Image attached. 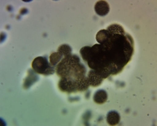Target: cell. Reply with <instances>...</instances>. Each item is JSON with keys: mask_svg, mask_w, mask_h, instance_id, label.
Here are the masks:
<instances>
[{"mask_svg": "<svg viewBox=\"0 0 157 126\" xmlns=\"http://www.w3.org/2000/svg\"><path fill=\"white\" fill-rule=\"evenodd\" d=\"M32 67L37 74L49 75L55 72V69L48 63L47 58L42 56L36 57L32 63Z\"/></svg>", "mask_w": 157, "mask_h": 126, "instance_id": "2", "label": "cell"}, {"mask_svg": "<svg viewBox=\"0 0 157 126\" xmlns=\"http://www.w3.org/2000/svg\"><path fill=\"white\" fill-rule=\"evenodd\" d=\"M110 35V32L107 30H101L98 31L96 35V40L100 43L102 44L107 41Z\"/></svg>", "mask_w": 157, "mask_h": 126, "instance_id": "10", "label": "cell"}, {"mask_svg": "<svg viewBox=\"0 0 157 126\" xmlns=\"http://www.w3.org/2000/svg\"><path fill=\"white\" fill-rule=\"evenodd\" d=\"M75 80L77 91H85L88 88V87L90 86L89 81H88V78L85 75L78 77V78L75 79Z\"/></svg>", "mask_w": 157, "mask_h": 126, "instance_id": "6", "label": "cell"}, {"mask_svg": "<svg viewBox=\"0 0 157 126\" xmlns=\"http://www.w3.org/2000/svg\"><path fill=\"white\" fill-rule=\"evenodd\" d=\"M71 48L68 45H62L59 46L58 49V52L60 53L63 57L71 55Z\"/></svg>", "mask_w": 157, "mask_h": 126, "instance_id": "12", "label": "cell"}, {"mask_svg": "<svg viewBox=\"0 0 157 126\" xmlns=\"http://www.w3.org/2000/svg\"><path fill=\"white\" fill-rule=\"evenodd\" d=\"M38 77L36 74L34 73L33 71L32 70H29L28 71V76L27 78L26 79L25 81H24V88H28L29 86L33 84L37 80Z\"/></svg>", "mask_w": 157, "mask_h": 126, "instance_id": "9", "label": "cell"}, {"mask_svg": "<svg viewBox=\"0 0 157 126\" xmlns=\"http://www.w3.org/2000/svg\"><path fill=\"white\" fill-rule=\"evenodd\" d=\"M87 78L88 81H89L90 85L93 87H96L101 84L103 80V77L98 72L94 71L91 69L88 73Z\"/></svg>", "mask_w": 157, "mask_h": 126, "instance_id": "4", "label": "cell"}, {"mask_svg": "<svg viewBox=\"0 0 157 126\" xmlns=\"http://www.w3.org/2000/svg\"><path fill=\"white\" fill-rule=\"evenodd\" d=\"M120 114L115 110H112L107 115V122L110 125H117L120 122Z\"/></svg>", "mask_w": 157, "mask_h": 126, "instance_id": "8", "label": "cell"}, {"mask_svg": "<svg viewBox=\"0 0 157 126\" xmlns=\"http://www.w3.org/2000/svg\"><path fill=\"white\" fill-rule=\"evenodd\" d=\"M94 9L98 15L104 17L109 11V6L108 3L105 1H99L96 3Z\"/></svg>", "mask_w": 157, "mask_h": 126, "instance_id": "5", "label": "cell"}, {"mask_svg": "<svg viewBox=\"0 0 157 126\" xmlns=\"http://www.w3.org/2000/svg\"><path fill=\"white\" fill-rule=\"evenodd\" d=\"M58 87L62 91L68 92V93L77 91L75 80L70 76L61 77L58 83Z\"/></svg>", "mask_w": 157, "mask_h": 126, "instance_id": "3", "label": "cell"}, {"mask_svg": "<svg viewBox=\"0 0 157 126\" xmlns=\"http://www.w3.org/2000/svg\"><path fill=\"white\" fill-rule=\"evenodd\" d=\"M63 58V56L59 52L52 53L50 56V64L52 67L56 66Z\"/></svg>", "mask_w": 157, "mask_h": 126, "instance_id": "11", "label": "cell"}, {"mask_svg": "<svg viewBox=\"0 0 157 126\" xmlns=\"http://www.w3.org/2000/svg\"><path fill=\"white\" fill-rule=\"evenodd\" d=\"M80 64V59L77 55L64 57L56 67L57 75L60 77L70 76L73 78L77 65Z\"/></svg>", "mask_w": 157, "mask_h": 126, "instance_id": "1", "label": "cell"}, {"mask_svg": "<svg viewBox=\"0 0 157 126\" xmlns=\"http://www.w3.org/2000/svg\"><path fill=\"white\" fill-rule=\"evenodd\" d=\"M94 101L97 104H104L107 100V94L104 90H98L93 97Z\"/></svg>", "mask_w": 157, "mask_h": 126, "instance_id": "7", "label": "cell"}]
</instances>
